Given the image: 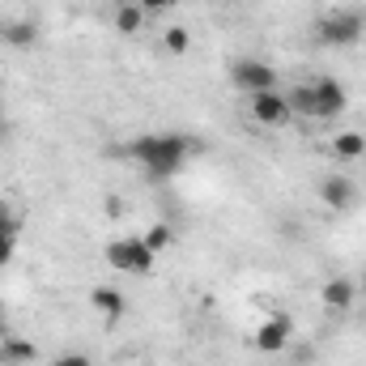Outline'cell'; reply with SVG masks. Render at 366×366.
<instances>
[{
    "mask_svg": "<svg viewBox=\"0 0 366 366\" xmlns=\"http://www.w3.org/2000/svg\"><path fill=\"white\" fill-rule=\"evenodd\" d=\"M141 239H145V247H149V252L158 256V252H167V247L175 243V230H171V226H149V230H145Z\"/></svg>",
    "mask_w": 366,
    "mask_h": 366,
    "instance_id": "obj_15",
    "label": "cell"
},
{
    "mask_svg": "<svg viewBox=\"0 0 366 366\" xmlns=\"http://www.w3.org/2000/svg\"><path fill=\"white\" fill-rule=\"evenodd\" d=\"M4 341H9V337H4V320H0V345H4Z\"/></svg>",
    "mask_w": 366,
    "mask_h": 366,
    "instance_id": "obj_23",
    "label": "cell"
},
{
    "mask_svg": "<svg viewBox=\"0 0 366 366\" xmlns=\"http://www.w3.org/2000/svg\"><path fill=\"white\" fill-rule=\"evenodd\" d=\"M332 149H337V158L354 162V158H362V154H366V137H362V132H341V137L332 141Z\"/></svg>",
    "mask_w": 366,
    "mask_h": 366,
    "instance_id": "obj_14",
    "label": "cell"
},
{
    "mask_svg": "<svg viewBox=\"0 0 366 366\" xmlns=\"http://www.w3.org/2000/svg\"><path fill=\"white\" fill-rule=\"evenodd\" d=\"M90 302L102 311V320H107V324L124 320V311H128V302H124V294H119L115 285H98V290L90 294Z\"/></svg>",
    "mask_w": 366,
    "mask_h": 366,
    "instance_id": "obj_11",
    "label": "cell"
},
{
    "mask_svg": "<svg viewBox=\"0 0 366 366\" xmlns=\"http://www.w3.org/2000/svg\"><path fill=\"white\" fill-rule=\"evenodd\" d=\"M320 298H324V307H332V311H345V307H354V298H358V285H354L350 277H332V281H324Z\"/></svg>",
    "mask_w": 366,
    "mask_h": 366,
    "instance_id": "obj_10",
    "label": "cell"
},
{
    "mask_svg": "<svg viewBox=\"0 0 366 366\" xmlns=\"http://www.w3.org/2000/svg\"><path fill=\"white\" fill-rule=\"evenodd\" d=\"M315 39L324 47H354L362 39V13H328L315 26Z\"/></svg>",
    "mask_w": 366,
    "mask_h": 366,
    "instance_id": "obj_4",
    "label": "cell"
},
{
    "mask_svg": "<svg viewBox=\"0 0 366 366\" xmlns=\"http://www.w3.org/2000/svg\"><path fill=\"white\" fill-rule=\"evenodd\" d=\"M162 43H167V51H171V56H183V51H187V47H192V34H187V30H183V26H171V30H167V39H162Z\"/></svg>",
    "mask_w": 366,
    "mask_h": 366,
    "instance_id": "obj_16",
    "label": "cell"
},
{
    "mask_svg": "<svg viewBox=\"0 0 366 366\" xmlns=\"http://www.w3.org/2000/svg\"><path fill=\"white\" fill-rule=\"evenodd\" d=\"M187 154H192V145H187L183 137H141V141L128 145V158H137V162H141L149 175H158V179L175 175L183 162H187Z\"/></svg>",
    "mask_w": 366,
    "mask_h": 366,
    "instance_id": "obj_1",
    "label": "cell"
},
{
    "mask_svg": "<svg viewBox=\"0 0 366 366\" xmlns=\"http://www.w3.org/2000/svg\"><path fill=\"white\" fill-rule=\"evenodd\" d=\"M124 209H128V204H124L119 196H107V213H111V217H124Z\"/></svg>",
    "mask_w": 366,
    "mask_h": 366,
    "instance_id": "obj_21",
    "label": "cell"
},
{
    "mask_svg": "<svg viewBox=\"0 0 366 366\" xmlns=\"http://www.w3.org/2000/svg\"><path fill=\"white\" fill-rule=\"evenodd\" d=\"M141 26H145V9H141L137 0H128V4L115 9V30H119V34H137Z\"/></svg>",
    "mask_w": 366,
    "mask_h": 366,
    "instance_id": "obj_13",
    "label": "cell"
},
{
    "mask_svg": "<svg viewBox=\"0 0 366 366\" xmlns=\"http://www.w3.org/2000/svg\"><path fill=\"white\" fill-rule=\"evenodd\" d=\"M320 200H324L328 209H354V200H358V187L345 179V175H328V179L320 183Z\"/></svg>",
    "mask_w": 366,
    "mask_h": 366,
    "instance_id": "obj_9",
    "label": "cell"
},
{
    "mask_svg": "<svg viewBox=\"0 0 366 366\" xmlns=\"http://www.w3.org/2000/svg\"><path fill=\"white\" fill-rule=\"evenodd\" d=\"M137 4H141L145 13H158V9H175L179 0H137Z\"/></svg>",
    "mask_w": 366,
    "mask_h": 366,
    "instance_id": "obj_20",
    "label": "cell"
},
{
    "mask_svg": "<svg viewBox=\"0 0 366 366\" xmlns=\"http://www.w3.org/2000/svg\"><path fill=\"white\" fill-rule=\"evenodd\" d=\"M230 81H234V90H243V94H269V90H277V69L264 64V60H239L230 69Z\"/></svg>",
    "mask_w": 366,
    "mask_h": 366,
    "instance_id": "obj_5",
    "label": "cell"
},
{
    "mask_svg": "<svg viewBox=\"0 0 366 366\" xmlns=\"http://www.w3.org/2000/svg\"><path fill=\"white\" fill-rule=\"evenodd\" d=\"M0 230H9V234H17V230H21V217H17L4 200H0Z\"/></svg>",
    "mask_w": 366,
    "mask_h": 366,
    "instance_id": "obj_17",
    "label": "cell"
},
{
    "mask_svg": "<svg viewBox=\"0 0 366 366\" xmlns=\"http://www.w3.org/2000/svg\"><path fill=\"white\" fill-rule=\"evenodd\" d=\"M252 119L256 124H264V128H281V124H290L294 119V107H290V98L285 94H252Z\"/></svg>",
    "mask_w": 366,
    "mask_h": 366,
    "instance_id": "obj_6",
    "label": "cell"
},
{
    "mask_svg": "<svg viewBox=\"0 0 366 366\" xmlns=\"http://www.w3.org/2000/svg\"><path fill=\"white\" fill-rule=\"evenodd\" d=\"M9 132V119H4V102H0V137Z\"/></svg>",
    "mask_w": 366,
    "mask_h": 366,
    "instance_id": "obj_22",
    "label": "cell"
},
{
    "mask_svg": "<svg viewBox=\"0 0 366 366\" xmlns=\"http://www.w3.org/2000/svg\"><path fill=\"white\" fill-rule=\"evenodd\" d=\"M13 252H17V234H9V230H0V269L13 260Z\"/></svg>",
    "mask_w": 366,
    "mask_h": 366,
    "instance_id": "obj_18",
    "label": "cell"
},
{
    "mask_svg": "<svg viewBox=\"0 0 366 366\" xmlns=\"http://www.w3.org/2000/svg\"><path fill=\"white\" fill-rule=\"evenodd\" d=\"M107 264L115 269V273H149L154 269V252L145 247V239H115L111 247H107Z\"/></svg>",
    "mask_w": 366,
    "mask_h": 366,
    "instance_id": "obj_3",
    "label": "cell"
},
{
    "mask_svg": "<svg viewBox=\"0 0 366 366\" xmlns=\"http://www.w3.org/2000/svg\"><path fill=\"white\" fill-rule=\"evenodd\" d=\"M285 98H290L294 115H307V119H320V124H324V119H337V115L345 111V90H341V81H332V77H315V81L290 90Z\"/></svg>",
    "mask_w": 366,
    "mask_h": 366,
    "instance_id": "obj_2",
    "label": "cell"
},
{
    "mask_svg": "<svg viewBox=\"0 0 366 366\" xmlns=\"http://www.w3.org/2000/svg\"><path fill=\"white\" fill-rule=\"evenodd\" d=\"M0 43L17 47V51H30L39 43V21H30V17H4L0 21Z\"/></svg>",
    "mask_w": 366,
    "mask_h": 366,
    "instance_id": "obj_8",
    "label": "cell"
},
{
    "mask_svg": "<svg viewBox=\"0 0 366 366\" xmlns=\"http://www.w3.org/2000/svg\"><path fill=\"white\" fill-rule=\"evenodd\" d=\"M51 366H94V362L86 358V354H77V350H69V354H60V358H56Z\"/></svg>",
    "mask_w": 366,
    "mask_h": 366,
    "instance_id": "obj_19",
    "label": "cell"
},
{
    "mask_svg": "<svg viewBox=\"0 0 366 366\" xmlns=\"http://www.w3.org/2000/svg\"><path fill=\"white\" fill-rule=\"evenodd\" d=\"M290 337H294V320H290V315H269V320L256 328L252 345H256L260 354H281V350L290 345Z\"/></svg>",
    "mask_w": 366,
    "mask_h": 366,
    "instance_id": "obj_7",
    "label": "cell"
},
{
    "mask_svg": "<svg viewBox=\"0 0 366 366\" xmlns=\"http://www.w3.org/2000/svg\"><path fill=\"white\" fill-rule=\"evenodd\" d=\"M34 358H39L34 341H21V337H17V341H4V345H0V362H9V366H30Z\"/></svg>",
    "mask_w": 366,
    "mask_h": 366,
    "instance_id": "obj_12",
    "label": "cell"
}]
</instances>
